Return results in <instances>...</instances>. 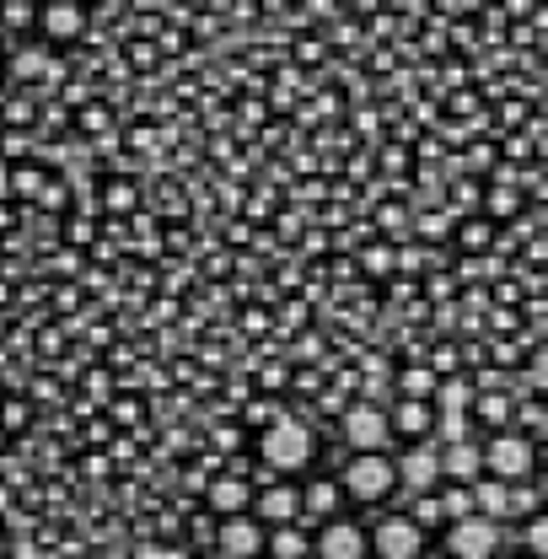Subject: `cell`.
I'll return each mask as SVG.
<instances>
[{"label": "cell", "mask_w": 548, "mask_h": 559, "mask_svg": "<svg viewBox=\"0 0 548 559\" xmlns=\"http://www.w3.org/2000/svg\"><path fill=\"white\" fill-rule=\"evenodd\" d=\"M318 555H323V559H360V555H366V538H360L349 522H334V527L323 533Z\"/></svg>", "instance_id": "cell-7"}, {"label": "cell", "mask_w": 548, "mask_h": 559, "mask_svg": "<svg viewBox=\"0 0 548 559\" xmlns=\"http://www.w3.org/2000/svg\"><path fill=\"white\" fill-rule=\"evenodd\" d=\"M430 388H436V377H430V371H409V377H404V393H409V404H419Z\"/></svg>", "instance_id": "cell-18"}, {"label": "cell", "mask_w": 548, "mask_h": 559, "mask_svg": "<svg viewBox=\"0 0 548 559\" xmlns=\"http://www.w3.org/2000/svg\"><path fill=\"white\" fill-rule=\"evenodd\" d=\"M388 425H398V430L419 436V430L430 425V415H425V404H404V409H398V419H388Z\"/></svg>", "instance_id": "cell-15"}, {"label": "cell", "mask_w": 548, "mask_h": 559, "mask_svg": "<svg viewBox=\"0 0 548 559\" xmlns=\"http://www.w3.org/2000/svg\"><path fill=\"white\" fill-rule=\"evenodd\" d=\"M44 22H49V33H60V38H65V33L81 27V11H75V5H49V11H44Z\"/></svg>", "instance_id": "cell-14"}, {"label": "cell", "mask_w": 548, "mask_h": 559, "mask_svg": "<svg viewBox=\"0 0 548 559\" xmlns=\"http://www.w3.org/2000/svg\"><path fill=\"white\" fill-rule=\"evenodd\" d=\"M274 555H279V559H301V555H307V538L279 527V538H274Z\"/></svg>", "instance_id": "cell-17"}, {"label": "cell", "mask_w": 548, "mask_h": 559, "mask_svg": "<svg viewBox=\"0 0 548 559\" xmlns=\"http://www.w3.org/2000/svg\"><path fill=\"white\" fill-rule=\"evenodd\" d=\"M210 500H215L221 511H237V506L248 500V479H221V485L210 489Z\"/></svg>", "instance_id": "cell-12"}, {"label": "cell", "mask_w": 548, "mask_h": 559, "mask_svg": "<svg viewBox=\"0 0 548 559\" xmlns=\"http://www.w3.org/2000/svg\"><path fill=\"white\" fill-rule=\"evenodd\" d=\"M16 70H22V75H33V70H44V55H22V60H16Z\"/></svg>", "instance_id": "cell-23"}, {"label": "cell", "mask_w": 548, "mask_h": 559, "mask_svg": "<svg viewBox=\"0 0 548 559\" xmlns=\"http://www.w3.org/2000/svg\"><path fill=\"white\" fill-rule=\"evenodd\" d=\"M468 399H474V388H468V382H446V388H441L446 415H463V404H468Z\"/></svg>", "instance_id": "cell-16"}, {"label": "cell", "mask_w": 548, "mask_h": 559, "mask_svg": "<svg viewBox=\"0 0 548 559\" xmlns=\"http://www.w3.org/2000/svg\"><path fill=\"white\" fill-rule=\"evenodd\" d=\"M377 555L382 559H414L419 555V527H414L409 516L382 522V527H377Z\"/></svg>", "instance_id": "cell-6"}, {"label": "cell", "mask_w": 548, "mask_h": 559, "mask_svg": "<svg viewBox=\"0 0 548 559\" xmlns=\"http://www.w3.org/2000/svg\"><path fill=\"white\" fill-rule=\"evenodd\" d=\"M344 436H349V441L360 447V457H366V452H377V447L393 441V425H388V415H377L371 404H360V409L344 415Z\"/></svg>", "instance_id": "cell-4"}, {"label": "cell", "mask_w": 548, "mask_h": 559, "mask_svg": "<svg viewBox=\"0 0 548 559\" xmlns=\"http://www.w3.org/2000/svg\"><path fill=\"white\" fill-rule=\"evenodd\" d=\"M479 463L495 468V479H527L533 474V447L522 436H495V447L484 452Z\"/></svg>", "instance_id": "cell-2"}, {"label": "cell", "mask_w": 548, "mask_h": 559, "mask_svg": "<svg viewBox=\"0 0 548 559\" xmlns=\"http://www.w3.org/2000/svg\"><path fill=\"white\" fill-rule=\"evenodd\" d=\"M334 500H339L334 485H312V495H307V506H312V511H334Z\"/></svg>", "instance_id": "cell-19"}, {"label": "cell", "mask_w": 548, "mask_h": 559, "mask_svg": "<svg viewBox=\"0 0 548 559\" xmlns=\"http://www.w3.org/2000/svg\"><path fill=\"white\" fill-rule=\"evenodd\" d=\"M259 544H264V533H259L253 522H226V533H221V549L231 559H253Z\"/></svg>", "instance_id": "cell-8"}, {"label": "cell", "mask_w": 548, "mask_h": 559, "mask_svg": "<svg viewBox=\"0 0 548 559\" xmlns=\"http://www.w3.org/2000/svg\"><path fill=\"white\" fill-rule=\"evenodd\" d=\"M441 436H446V441L457 447V441L468 436V425H463V415H441Z\"/></svg>", "instance_id": "cell-20"}, {"label": "cell", "mask_w": 548, "mask_h": 559, "mask_svg": "<svg viewBox=\"0 0 548 559\" xmlns=\"http://www.w3.org/2000/svg\"><path fill=\"white\" fill-rule=\"evenodd\" d=\"M349 495H360V500H377V495H388L393 489V463L388 457H377V452H366V457H355L349 463Z\"/></svg>", "instance_id": "cell-5"}, {"label": "cell", "mask_w": 548, "mask_h": 559, "mask_svg": "<svg viewBox=\"0 0 548 559\" xmlns=\"http://www.w3.org/2000/svg\"><path fill=\"white\" fill-rule=\"evenodd\" d=\"M0 194H5V167H0Z\"/></svg>", "instance_id": "cell-26"}, {"label": "cell", "mask_w": 548, "mask_h": 559, "mask_svg": "<svg viewBox=\"0 0 548 559\" xmlns=\"http://www.w3.org/2000/svg\"><path fill=\"white\" fill-rule=\"evenodd\" d=\"M468 506H474V495H463V489H457V495H446V511H452V516H463Z\"/></svg>", "instance_id": "cell-22"}, {"label": "cell", "mask_w": 548, "mask_h": 559, "mask_svg": "<svg viewBox=\"0 0 548 559\" xmlns=\"http://www.w3.org/2000/svg\"><path fill=\"white\" fill-rule=\"evenodd\" d=\"M436 474H441L436 452H425V447H419V452H409V457H404V479H409L414 489H425L430 479H436Z\"/></svg>", "instance_id": "cell-9"}, {"label": "cell", "mask_w": 548, "mask_h": 559, "mask_svg": "<svg viewBox=\"0 0 548 559\" xmlns=\"http://www.w3.org/2000/svg\"><path fill=\"white\" fill-rule=\"evenodd\" d=\"M500 549V522H484V516H468L452 527V555L457 559H489Z\"/></svg>", "instance_id": "cell-3"}, {"label": "cell", "mask_w": 548, "mask_h": 559, "mask_svg": "<svg viewBox=\"0 0 548 559\" xmlns=\"http://www.w3.org/2000/svg\"><path fill=\"white\" fill-rule=\"evenodd\" d=\"M264 457H270L274 468H301V463L312 457V436H307V425H296V419H274L270 436H264Z\"/></svg>", "instance_id": "cell-1"}, {"label": "cell", "mask_w": 548, "mask_h": 559, "mask_svg": "<svg viewBox=\"0 0 548 559\" xmlns=\"http://www.w3.org/2000/svg\"><path fill=\"white\" fill-rule=\"evenodd\" d=\"M527 538H533V549H548V527L544 522H533V533H527Z\"/></svg>", "instance_id": "cell-24"}, {"label": "cell", "mask_w": 548, "mask_h": 559, "mask_svg": "<svg viewBox=\"0 0 548 559\" xmlns=\"http://www.w3.org/2000/svg\"><path fill=\"white\" fill-rule=\"evenodd\" d=\"M474 500L484 506V522H495L500 511H511V495H505V485H495V479H484V485L474 489Z\"/></svg>", "instance_id": "cell-11"}, {"label": "cell", "mask_w": 548, "mask_h": 559, "mask_svg": "<svg viewBox=\"0 0 548 559\" xmlns=\"http://www.w3.org/2000/svg\"><path fill=\"white\" fill-rule=\"evenodd\" d=\"M484 415H489L495 425H500V419L511 415V404H505V399H484Z\"/></svg>", "instance_id": "cell-21"}, {"label": "cell", "mask_w": 548, "mask_h": 559, "mask_svg": "<svg viewBox=\"0 0 548 559\" xmlns=\"http://www.w3.org/2000/svg\"><path fill=\"white\" fill-rule=\"evenodd\" d=\"M441 468H446V474H452V479H474V474H479L484 463H479V452H474V447H468V441H457V447H452V452H446V463H441Z\"/></svg>", "instance_id": "cell-10"}, {"label": "cell", "mask_w": 548, "mask_h": 559, "mask_svg": "<svg viewBox=\"0 0 548 559\" xmlns=\"http://www.w3.org/2000/svg\"><path fill=\"white\" fill-rule=\"evenodd\" d=\"M135 559H189V555H172V549H151V555H135Z\"/></svg>", "instance_id": "cell-25"}, {"label": "cell", "mask_w": 548, "mask_h": 559, "mask_svg": "<svg viewBox=\"0 0 548 559\" xmlns=\"http://www.w3.org/2000/svg\"><path fill=\"white\" fill-rule=\"evenodd\" d=\"M259 511H264L270 522H279V516H296V495H290V489H270V495L259 500Z\"/></svg>", "instance_id": "cell-13"}]
</instances>
